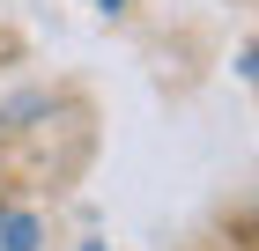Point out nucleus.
Listing matches in <instances>:
<instances>
[{"mask_svg":"<svg viewBox=\"0 0 259 251\" xmlns=\"http://www.w3.org/2000/svg\"><path fill=\"white\" fill-rule=\"evenodd\" d=\"M0 251H37V222L30 214H8L0 222Z\"/></svg>","mask_w":259,"mask_h":251,"instance_id":"f257e3e1","label":"nucleus"},{"mask_svg":"<svg viewBox=\"0 0 259 251\" xmlns=\"http://www.w3.org/2000/svg\"><path fill=\"white\" fill-rule=\"evenodd\" d=\"M244 67H252V74H259V52H244Z\"/></svg>","mask_w":259,"mask_h":251,"instance_id":"f03ea898","label":"nucleus"},{"mask_svg":"<svg viewBox=\"0 0 259 251\" xmlns=\"http://www.w3.org/2000/svg\"><path fill=\"white\" fill-rule=\"evenodd\" d=\"M97 8H126V0H97Z\"/></svg>","mask_w":259,"mask_h":251,"instance_id":"7ed1b4c3","label":"nucleus"},{"mask_svg":"<svg viewBox=\"0 0 259 251\" xmlns=\"http://www.w3.org/2000/svg\"><path fill=\"white\" fill-rule=\"evenodd\" d=\"M89 251H104V244H89Z\"/></svg>","mask_w":259,"mask_h":251,"instance_id":"20e7f679","label":"nucleus"}]
</instances>
